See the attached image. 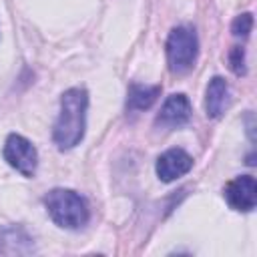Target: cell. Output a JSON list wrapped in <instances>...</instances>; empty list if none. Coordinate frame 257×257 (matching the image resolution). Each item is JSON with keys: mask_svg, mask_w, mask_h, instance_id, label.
Instances as JSON below:
<instances>
[{"mask_svg": "<svg viewBox=\"0 0 257 257\" xmlns=\"http://www.w3.org/2000/svg\"><path fill=\"white\" fill-rule=\"evenodd\" d=\"M88 92L84 88H68L60 96V110L52 128V141L60 151L76 147L86 131Z\"/></svg>", "mask_w": 257, "mask_h": 257, "instance_id": "6da1fadb", "label": "cell"}, {"mask_svg": "<svg viewBox=\"0 0 257 257\" xmlns=\"http://www.w3.org/2000/svg\"><path fill=\"white\" fill-rule=\"evenodd\" d=\"M44 207L50 219L62 229H80L88 223V205L72 189H52L44 195Z\"/></svg>", "mask_w": 257, "mask_h": 257, "instance_id": "7a4b0ae2", "label": "cell"}, {"mask_svg": "<svg viewBox=\"0 0 257 257\" xmlns=\"http://www.w3.org/2000/svg\"><path fill=\"white\" fill-rule=\"evenodd\" d=\"M199 54V40L191 26H177L167 38V60L169 68L175 74L189 72Z\"/></svg>", "mask_w": 257, "mask_h": 257, "instance_id": "3957f363", "label": "cell"}, {"mask_svg": "<svg viewBox=\"0 0 257 257\" xmlns=\"http://www.w3.org/2000/svg\"><path fill=\"white\" fill-rule=\"evenodd\" d=\"M4 159L6 163L16 169L20 175L24 177H32L36 173V167H38V153H36V147L24 139L22 135H8L6 143H4Z\"/></svg>", "mask_w": 257, "mask_h": 257, "instance_id": "277c9868", "label": "cell"}, {"mask_svg": "<svg viewBox=\"0 0 257 257\" xmlns=\"http://www.w3.org/2000/svg\"><path fill=\"white\" fill-rule=\"evenodd\" d=\"M223 195H225V199H227L231 209L249 213L257 205V181L251 175L235 177L233 181H229L225 185Z\"/></svg>", "mask_w": 257, "mask_h": 257, "instance_id": "5b68a950", "label": "cell"}, {"mask_svg": "<svg viewBox=\"0 0 257 257\" xmlns=\"http://www.w3.org/2000/svg\"><path fill=\"white\" fill-rule=\"evenodd\" d=\"M157 177L163 183H171L193 169V157L183 149H169L157 159Z\"/></svg>", "mask_w": 257, "mask_h": 257, "instance_id": "8992f818", "label": "cell"}, {"mask_svg": "<svg viewBox=\"0 0 257 257\" xmlns=\"http://www.w3.org/2000/svg\"><path fill=\"white\" fill-rule=\"evenodd\" d=\"M189 118H191V102L185 94L177 92V94H171L163 102L161 112L157 114V124L165 128H175V126H183L185 122H189Z\"/></svg>", "mask_w": 257, "mask_h": 257, "instance_id": "52a82bcc", "label": "cell"}, {"mask_svg": "<svg viewBox=\"0 0 257 257\" xmlns=\"http://www.w3.org/2000/svg\"><path fill=\"white\" fill-rule=\"evenodd\" d=\"M34 241L24 227L12 225L0 231V255H30Z\"/></svg>", "mask_w": 257, "mask_h": 257, "instance_id": "ba28073f", "label": "cell"}, {"mask_svg": "<svg viewBox=\"0 0 257 257\" xmlns=\"http://www.w3.org/2000/svg\"><path fill=\"white\" fill-rule=\"evenodd\" d=\"M229 106V84L221 76H213L205 90V112L211 118H219Z\"/></svg>", "mask_w": 257, "mask_h": 257, "instance_id": "9c48e42d", "label": "cell"}, {"mask_svg": "<svg viewBox=\"0 0 257 257\" xmlns=\"http://www.w3.org/2000/svg\"><path fill=\"white\" fill-rule=\"evenodd\" d=\"M161 94V86L155 84V86H147V84H137L133 82L128 86V96H126V106L131 110H145V108H151L157 98Z\"/></svg>", "mask_w": 257, "mask_h": 257, "instance_id": "30bf717a", "label": "cell"}, {"mask_svg": "<svg viewBox=\"0 0 257 257\" xmlns=\"http://www.w3.org/2000/svg\"><path fill=\"white\" fill-rule=\"evenodd\" d=\"M251 28H253V14L251 12H243V14L235 16V20L231 24L233 36H243L245 38V36H249Z\"/></svg>", "mask_w": 257, "mask_h": 257, "instance_id": "8fae6325", "label": "cell"}, {"mask_svg": "<svg viewBox=\"0 0 257 257\" xmlns=\"http://www.w3.org/2000/svg\"><path fill=\"white\" fill-rule=\"evenodd\" d=\"M229 66H231V70L237 76H243L247 72V66H245V50L241 46H233L231 48V52H229Z\"/></svg>", "mask_w": 257, "mask_h": 257, "instance_id": "7c38bea8", "label": "cell"}]
</instances>
